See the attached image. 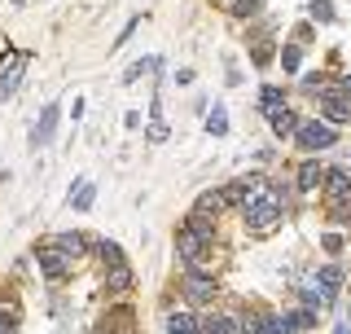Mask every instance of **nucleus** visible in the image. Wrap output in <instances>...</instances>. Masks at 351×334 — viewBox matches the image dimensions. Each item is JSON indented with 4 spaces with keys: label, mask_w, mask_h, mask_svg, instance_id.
<instances>
[{
    "label": "nucleus",
    "mask_w": 351,
    "mask_h": 334,
    "mask_svg": "<svg viewBox=\"0 0 351 334\" xmlns=\"http://www.w3.org/2000/svg\"><path fill=\"white\" fill-rule=\"evenodd\" d=\"M338 93H343V102H351V75H347L343 84H338Z\"/></svg>",
    "instance_id": "34"
},
{
    "label": "nucleus",
    "mask_w": 351,
    "mask_h": 334,
    "mask_svg": "<svg viewBox=\"0 0 351 334\" xmlns=\"http://www.w3.org/2000/svg\"><path fill=\"white\" fill-rule=\"evenodd\" d=\"M263 334H294V326H290L285 313H268L263 317Z\"/></svg>",
    "instance_id": "25"
},
{
    "label": "nucleus",
    "mask_w": 351,
    "mask_h": 334,
    "mask_svg": "<svg viewBox=\"0 0 351 334\" xmlns=\"http://www.w3.org/2000/svg\"><path fill=\"white\" fill-rule=\"evenodd\" d=\"M93 251H97V260H101L106 269H114V264H123V260H128L123 247H119L114 238H97V242H93Z\"/></svg>",
    "instance_id": "15"
},
{
    "label": "nucleus",
    "mask_w": 351,
    "mask_h": 334,
    "mask_svg": "<svg viewBox=\"0 0 351 334\" xmlns=\"http://www.w3.org/2000/svg\"><path fill=\"white\" fill-rule=\"evenodd\" d=\"M272 58H277V53H272L268 44H259V49H255V58H250V62H255V66H272Z\"/></svg>",
    "instance_id": "32"
},
{
    "label": "nucleus",
    "mask_w": 351,
    "mask_h": 334,
    "mask_svg": "<svg viewBox=\"0 0 351 334\" xmlns=\"http://www.w3.org/2000/svg\"><path fill=\"white\" fill-rule=\"evenodd\" d=\"M53 242H58V251H62L71 264L80 260V255H88V251H93V238H88V233H80V229H66V233H58Z\"/></svg>",
    "instance_id": "8"
},
{
    "label": "nucleus",
    "mask_w": 351,
    "mask_h": 334,
    "mask_svg": "<svg viewBox=\"0 0 351 334\" xmlns=\"http://www.w3.org/2000/svg\"><path fill=\"white\" fill-rule=\"evenodd\" d=\"M334 334H351V326H338V330H334Z\"/></svg>",
    "instance_id": "35"
},
{
    "label": "nucleus",
    "mask_w": 351,
    "mask_h": 334,
    "mask_svg": "<svg viewBox=\"0 0 351 334\" xmlns=\"http://www.w3.org/2000/svg\"><path fill=\"white\" fill-rule=\"evenodd\" d=\"M9 5H27V0H9Z\"/></svg>",
    "instance_id": "36"
},
{
    "label": "nucleus",
    "mask_w": 351,
    "mask_h": 334,
    "mask_svg": "<svg viewBox=\"0 0 351 334\" xmlns=\"http://www.w3.org/2000/svg\"><path fill=\"white\" fill-rule=\"evenodd\" d=\"M132 282H136V273H132V264H114V269H106V291L110 295H128L132 291Z\"/></svg>",
    "instance_id": "12"
},
{
    "label": "nucleus",
    "mask_w": 351,
    "mask_h": 334,
    "mask_svg": "<svg viewBox=\"0 0 351 334\" xmlns=\"http://www.w3.org/2000/svg\"><path fill=\"white\" fill-rule=\"evenodd\" d=\"M334 141H338V132H334V124H325V119H299V128H294V146L307 150V154L329 150Z\"/></svg>",
    "instance_id": "2"
},
{
    "label": "nucleus",
    "mask_w": 351,
    "mask_h": 334,
    "mask_svg": "<svg viewBox=\"0 0 351 334\" xmlns=\"http://www.w3.org/2000/svg\"><path fill=\"white\" fill-rule=\"evenodd\" d=\"M145 137L154 141V146H162V141L171 137L167 119H162V97H158V93H154V102H149V128H145Z\"/></svg>",
    "instance_id": "11"
},
{
    "label": "nucleus",
    "mask_w": 351,
    "mask_h": 334,
    "mask_svg": "<svg viewBox=\"0 0 351 334\" xmlns=\"http://www.w3.org/2000/svg\"><path fill=\"white\" fill-rule=\"evenodd\" d=\"M154 62H158V58H141V62H132L128 71H123V84H136L141 75H149V71H154Z\"/></svg>",
    "instance_id": "26"
},
{
    "label": "nucleus",
    "mask_w": 351,
    "mask_h": 334,
    "mask_svg": "<svg viewBox=\"0 0 351 334\" xmlns=\"http://www.w3.org/2000/svg\"><path fill=\"white\" fill-rule=\"evenodd\" d=\"M93 203H97V185H93V181H80V185H75V198H71V207H75V211H88Z\"/></svg>",
    "instance_id": "24"
},
{
    "label": "nucleus",
    "mask_w": 351,
    "mask_h": 334,
    "mask_svg": "<svg viewBox=\"0 0 351 334\" xmlns=\"http://www.w3.org/2000/svg\"><path fill=\"white\" fill-rule=\"evenodd\" d=\"M312 18H321V22H334V5H329V0H312Z\"/></svg>",
    "instance_id": "30"
},
{
    "label": "nucleus",
    "mask_w": 351,
    "mask_h": 334,
    "mask_svg": "<svg viewBox=\"0 0 351 334\" xmlns=\"http://www.w3.org/2000/svg\"><path fill=\"white\" fill-rule=\"evenodd\" d=\"M176 251H180V260L189 264V269H202L206 264V255H211V242L206 238H197V233L189 225H180L176 229Z\"/></svg>",
    "instance_id": "5"
},
{
    "label": "nucleus",
    "mask_w": 351,
    "mask_h": 334,
    "mask_svg": "<svg viewBox=\"0 0 351 334\" xmlns=\"http://www.w3.org/2000/svg\"><path fill=\"white\" fill-rule=\"evenodd\" d=\"M167 334H197V313H171Z\"/></svg>",
    "instance_id": "20"
},
{
    "label": "nucleus",
    "mask_w": 351,
    "mask_h": 334,
    "mask_svg": "<svg viewBox=\"0 0 351 334\" xmlns=\"http://www.w3.org/2000/svg\"><path fill=\"white\" fill-rule=\"evenodd\" d=\"M321 181H325V167L321 163H299V181H294V185H299V194H312Z\"/></svg>",
    "instance_id": "18"
},
{
    "label": "nucleus",
    "mask_w": 351,
    "mask_h": 334,
    "mask_svg": "<svg viewBox=\"0 0 351 334\" xmlns=\"http://www.w3.org/2000/svg\"><path fill=\"white\" fill-rule=\"evenodd\" d=\"M180 295H184V304L206 308V304L215 299V277H211V269H184V277H180Z\"/></svg>",
    "instance_id": "3"
},
{
    "label": "nucleus",
    "mask_w": 351,
    "mask_h": 334,
    "mask_svg": "<svg viewBox=\"0 0 351 334\" xmlns=\"http://www.w3.org/2000/svg\"><path fill=\"white\" fill-rule=\"evenodd\" d=\"M321 119H325V124H347V119H351V102H343V97H321Z\"/></svg>",
    "instance_id": "14"
},
{
    "label": "nucleus",
    "mask_w": 351,
    "mask_h": 334,
    "mask_svg": "<svg viewBox=\"0 0 351 334\" xmlns=\"http://www.w3.org/2000/svg\"><path fill=\"white\" fill-rule=\"evenodd\" d=\"M123 128L128 132H141V115H136V110H128V115H123Z\"/></svg>",
    "instance_id": "33"
},
{
    "label": "nucleus",
    "mask_w": 351,
    "mask_h": 334,
    "mask_svg": "<svg viewBox=\"0 0 351 334\" xmlns=\"http://www.w3.org/2000/svg\"><path fill=\"white\" fill-rule=\"evenodd\" d=\"M193 207H197V211H206V216H219V211H224V194H219V189H202Z\"/></svg>",
    "instance_id": "21"
},
{
    "label": "nucleus",
    "mask_w": 351,
    "mask_h": 334,
    "mask_svg": "<svg viewBox=\"0 0 351 334\" xmlns=\"http://www.w3.org/2000/svg\"><path fill=\"white\" fill-rule=\"evenodd\" d=\"M206 132H211V137H224V132H228V110H224V102L211 106V115H206Z\"/></svg>",
    "instance_id": "23"
},
{
    "label": "nucleus",
    "mask_w": 351,
    "mask_h": 334,
    "mask_svg": "<svg viewBox=\"0 0 351 334\" xmlns=\"http://www.w3.org/2000/svg\"><path fill=\"white\" fill-rule=\"evenodd\" d=\"M27 66H31V53H14V62L0 71V102H9V97H18V88H22V75H27Z\"/></svg>",
    "instance_id": "6"
},
{
    "label": "nucleus",
    "mask_w": 351,
    "mask_h": 334,
    "mask_svg": "<svg viewBox=\"0 0 351 334\" xmlns=\"http://www.w3.org/2000/svg\"><path fill=\"white\" fill-rule=\"evenodd\" d=\"M58 115H62V106H58V102H44L40 124L31 128V150H44V146L53 141V132H58Z\"/></svg>",
    "instance_id": "7"
},
{
    "label": "nucleus",
    "mask_w": 351,
    "mask_h": 334,
    "mask_svg": "<svg viewBox=\"0 0 351 334\" xmlns=\"http://www.w3.org/2000/svg\"><path fill=\"white\" fill-rule=\"evenodd\" d=\"M268 124H272V137H294V128H299V115L285 106V110H277V115L268 119Z\"/></svg>",
    "instance_id": "19"
},
{
    "label": "nucleus",
    "mask_w": 351,
    "mask_h": 334,
    "mask_svg": "<svg viewBox=\"0 0 351 334\" xmlns=\"http://www.w3.org/2000/svg\"><path fill=\"white\" fill-rule=\"evenodd\" d=\"M263 317L268 313H255V308L237 313V334H263Z\"/></svg>",
    "instance_id": "22"
},
{
    "label": "nucleus",
    "mask_w": 351,
    "mask_h": 334,
    "mask_svg": "<svg viewBox=\"0 0 351 334\" xmlns=\"http://www.w3.org/2000/svg\"><path fill=\"white\" fill-rule=\"evenodd\" d=\"M329 211H334V220H347V216H351V194H347V198H334V203H329Z\"/></svg>",
    "instance_id": "31"
},
{
    "label": "nucleus",
    "mask_w": 351,
    "mask_h": 334,
    "mask_svg": "<svg viewBox=\"0 0 351 334\" xmlns=\"http://www.w3.org/2000/svg\"><path fill=\"white\" fill-rule=\"evenodd\" d=\"M197 334H237V317L206 308V313H197Z\"/></svg>",
    "instance_id": "10"
},
{
    "label": "nucleus",
    "mask_w": 351,
    "mask_h": 334,
    "mask_svg": "<svg viewBox=\"0 0 351 334\" xmlns=\"http://www.w3.org/2000/svg\"><path fill=\"white\" fill-rule=\"evenodd\" d=\"M36 264H40L44 282H62V277L71 273V260H66V255L58 251V242H53V238L36 242Z\"/></svg>",
    "instance_id": "4"
},
{
    "label": "nucleus",
    "mask_w": 351,
    "mask_h": 334,
    "mask_svg": "<svg viewBox=\"0 0 351 334\" xmlns=\"http://www.w3.org/2000/svg\"><path fill=\"white\" fill-rule=\"evenodd\" d=\"M184 225H189L197 238H206V242H215V216H206V211H189V216H184Z\"/></svg>",
    "instance_id": "16"
},
{
    "label": "nucleus",
    "mask_w": 351,
    "mask_h": 334,
    "mask_svg": "<svg viewBox=\"0 0 351 334\" xmlns=\"http://www.w3.org/2000/svg\"><path fill=\"white\" fill-rule=\"evenodd\" d=\"M343 282H347V269H343V264H325V269H316V291H321L329 304H334V295L343 291Z\"/></svg>",
    "instance_id": "9"
},
{
    "label": "nucleus",
    "mask_w": 351,
    "mask_h": 334,
    "mask_svg": "<svg viewBox=\"0 0 351 334\" xmlns=\"http://www.w3.org/2000/svg\"><path fill=\"white\" fill-rule=\"evenodd\" d=\"M281 66H285V71H299V66H303V49H299V44H285V49H281Z\"/></svg>",
    "instance_id": "27"
},
{
    "label": "nucleus",
    "mask_w": 351,
    "mask_h": 334,
    "mask_svg": "<svg viewBox=\"0 0 351 334\" xmlns=\"http://www.w3.org/2000/svg\"><path fill=\"white\" fill-rule=\"evenodd\" d=\"M347 172H351V159H347Z\"/></svg>",
    "instance_id": "37"
},
{
    "label": "nucleus",
    "mask_w": 351,
    "mask_h": 334,
    "mask_svg": "<svg viewBox=\"0 0 351 334\" xmlns=\"http://www.w3.org/2000/svg\"><path fill=\"white\" fill-rule=\"evenodd\" d=\"M285 216V198L281 189H259V194H250L246 203H241V225H246L250 233H268L277 229Z\"/></svg>",
    "instance_id": "1"
},
{
    "label": "nucleus",
    "mask_w": 351,
    "mask_h": 334,
    "mask_svg": "<svg viewBox=\"0 0 351 334\" xmlns=\"http://www.w3.org/2000/svg\"><path fill=\"white\" fill-rule=\"evenodd\" d=\"M321 247H325L329 255H338V251H343V247H347V238H343V233H338V229H329V233H325V238H321Z\"/></svg>",
    "instance_id": "28"
},
{
    "label": "nucleus",
    "mask_w": 351,
    "mask_h": 334,
    "mask_svg": "<svg viewBox=\"0 0 351 334\" xmlns=\"http://www.w3.org/2000/svg\"><path fill=\"white\" fill-rule=\"evenodd\" d=\"M321 189L329 194V203H334V198H347V194H351V172H347V167H334V172H325Z\"/></svg>",
    "instance_id": "13"
},
{
    "label": "nucleus",
    "mask_w": 351,
    "mask_h": 334,
    "mask_svg": "<svg viewBox=\"0 0 351 334\" xmlns=\"http://www.w3.org/2000/svg\"><path fill=\"white\" fill-rule=\"evenodd\" d=\"M259 110H263V115H277V110H285V93H281V88L277 84H263L259 88Z\"/></svg>",
    "instance_id": "17"
},
{
    "label": "nucleus",
    "mask_w": 351,
    "mask_h": 334,
    "mask_svg": "<svg viewBox=\"0 0 351 334\" xmlns=\"http://www.w3.org/2000/svg\"><path fill=\"white\" fill-rule=\"evenodd\" d=\"M0 334H18V308H0Z\"/></svg>",
    "instance_id": "29"
}]
</instances>
